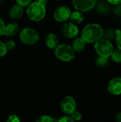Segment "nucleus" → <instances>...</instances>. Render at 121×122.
Returning <instances> with one entry per match:
<instances>
[{"label": "nucleus", "instance_id": "4", "mask_svg": "<svg viewBox=\"0 0 121 122\" xmlns=\"http://www.w3.org/2000/svg\"><path fill=\"white\" fill-rule=\"evenodd\" d=\"M95 50L99 56L104 57L111 56L113 52V46L109 40L106 39H100L95 42Z\"/></svg>", "mask_w": 121, "mask_h": 122}, {"label": "nucleus", "instance_id": "31", "mask_svg": "<svg viewBox=\"0 0 121 122\" xmlns=\"http://www.w3.org/2000/svg\"><path fill=\"white\" fill-rule=\"evenodd\" d=\"M116 119L118 122H121V112H119L117 115H116Z\"/></svg>", "mask_w": 121, "mask_h": 122}, {"label": "nucleus", "instance_id": "1", "mask_svg": "<svg viewBox=\"0 0 121 122\" xmlns=\"http://www.w3.org/2000/svg\"><path fill=\"white\" fill-rule=\"evenodd\" d=\"M103 29L98 24L92 23L86 25L81 31V37L86 43H93L103 36Z\"/></svg>", "mask_w": 121, "mask_h": 122}, {"label": "nucleus", "instance_id": "9", "mask_svg": "<svg viewBox=\"0 0 121 122\" xmlns=\"http://www.w3.org/2000/svg\"><path fill=\"white\" fill-rule=\"evenodd\" d=\"M61 31L67 38H74L78 34V28L73 22H68L61 26Z\"/></svg>", "mask_w": 121, "mask_h": 122}, {"label": "nucleus", "instance_id": "7", "mask_svg": "<svg viewBox=\"0 0 121 122\" xmlns=\"http://www.w3.org/2000/svg\"><path fill=\"white\" fill-rule=\"evenodd\" d=\"M97 0H73L74 8L81 12L88 11L96 5Z\"/></svg>", "mask_w": 121, "mask_h": 122}, {"label": "nucleus", "instance_id": "14", "mask_svg": "<svg viewBox=\"0 0 121 122\" xmlns=\"http://www.w3.org/2000/svg\"><path fill=\"white\" fill-rule=\"evenodd\" d=\"M86 41L81 37V38H77L73 42V48L75 50V51L81 52L82 51L85 46H86Z\"/></svg>", "mask_w": 121, "mask_h": 122}, {"label": "nucleus", "instance_id": "29", "mask_svg": "<svg viewBox=\"0 0 121 122\" xmlns=\"http://www.w3.org/2000/svg\"><path fill=\"white\" fill-rule=\"evenodd\" d=\"M114 12L117 16H121V4L116 5V8L114 9Z\"/></svg>", "mask_w": 121, "mask_h": 122}, {"label": "nucleus", "instance_id": "26", "mask_svg": "<svg viewBox=\"0 0 121 122\" xmlns=\"http://www.w3.org/2000/svg\"><path fill=\"white\" fill-rule=\"evenodd\" d=\"M58 121L60 122H73L74 120H73V119L71 117H69V116H63L61 118H60Z\"/></svg>", "mask_w": 121, "mask_h": 122}, {"label": "nucleus", "instance_id": "13", "mask_svg": "<svg viewBox=\"0 0 121 122\" xmlns=\"http://www.w3.org/2000/svg\"><path fill=\"white\" fill-rule=\"evenodd\" d=\"M19 31V25L14 22V23H10L8 25L6 26L4 35L6 36H13L16 35Z\"/></svg>", "mask_w": 121, "mask_h": 122}, {"label": "nucleus", "instance_id": "27", "mask_svg": "<svg viewBox=\"0 0 121 122\" xmlns=\"http://www.w3.org/2000/svg\"><path fill=\"white\" fill-rule=\"evenodd\" d=\"M5 44H6V48L8 50H12L16 46V44L13 40H9V41H6V43H5Z\"/></svg>", "mask_w": 121, "mask_h": 122}, {"label": "nucleus", "instance_id": "12", "mask_svg": "<svg viewBox=\"0 0 121 122\" xmlns=\"http://www.w3.org/2000/svg\"><path fill=\"white\" fill-rule=\"evenodd\" d=\"M24 14V9L23 6H21L19 4L14 5L9 10V16L13 19H18L22 16Z\"/></svg>", "mask_w": 121, "mask_h": 122}, {"label": "nucleus", "instance_id": "16", "mask_svg": "<svg viewBox=\"0 0 121 122\" xmlns=\"http://www.w3.org/2000/svg\"><path fill=\"white\" fill-rule=\"evenodd\" d=\"M70 19H71V21L75 24H81V22H83V21L84 19V16L81 11L77 10V11L71 13Z\"/></svg>", "mask_w": 121, "mask_h": 122}, {"label": "nucleus", "instance_id": "5", "mask_svg": "<svg viewBox=\"0 0 121 122\" xmlns=\"http://www.w3.org/2000/svg\"><path fill=\"white\" fill-rule=\"evenodd\" d=\"M21 41L26 44L32 45L38 42L39 39V34L32 28H25L21 30L20 33Z\"/></svg>", "mask_w": 121, "mask_h": 122}, {"label": "nucleus", "instance_id": "30", "mask_svg": "<svg viewBox=\"0 0 121 122\" xmlns=\"http://www.w3.org/2000/svg\"><path fill=\"white\" fill-rule=\"evenodd\" d=\"M108 1L114 5H118L119 4H121V0H108Z\"/></svg>", "mask_w": 121, "mask_h": 122}, {"label": "nucleus", "instance_id": "21", "mask_svg": "<svg viewBox=\"0 0 121 122\" xmlns=\"http://www.w3.org/2000/svg\"><path fill=\"white\" fill-rule=\"evenodd\" d=\"M7 48L6 46V44L0 41V57H2L5 56L7 53Z\"/></svg>", "mask_w": 121, "mask_h": 122}, {"label": "nucleus", "instance_id": "33", "mask_svg": "<svg viewBox=\"0 0 121 122\" xmlns=\"http://www.w3.org/2000/svg\"><path fill=\"white\" fill-rule=\"evenodd\" d=\"M0 1H1V0H0Z\"/></svg>", "mask_w": 121, "mask_h": 122}, {"label": "nucleus", "instance_id": "2", "mask_svg": "<svg viewBox=\"0 0 121 122\" xmlns=\"http://www.w3.org/2000/svg\"><path fill=\"white\" fill-rule=\"evenodd\" d=\"M45 5L39 1H34L28 6L26 14L28 17L33 21H41L46 15Z\"/></svg>", "mask_w": 121, "mask_h": 122}, {"label": "nucleus", "instance_id": "25", "mask_svg": "<svg viewBox=\"0 0 121 122\" xmlns=\"http://www.w3.org/2000/svg\"><path fill=\"white\" fill-rule=\"evenodd\" d=\"M7 122H20V119L19 117L16 114H11L8 117V119L6 120Z\"/></svg>", "mask_w": 121, "mask_h": 122}, {"label": "nucleus", "instance_id": "24", "mask_svg": "<svg viewBox=\"0 0 121 122\" xmlns=\"http://www.w3.org/2000/svg\"><path fill=\"white\" fill-rule=\"evenodd\" d=\"M16 3L21 6H27L32 3V0H16Z\"/></svg>", "mask_w": 121, "mask_h": 122}, {"label": "nucleus", "instance_id": "11", "mask_svg": "<svg viewBox=\"0 0 121 122\" xmlns=\"http://www.w3.org/2000/svg\"><path fill=\"white\" fill-rule=\"evenodd\" d=\"M46 46L50 49H55L58 46V36L53 34V33H50L48 34L46 37Z\"/></svg>", "mask_w": 121, "mask_h": 122}, {"label": "nucleus", "instance_id": "8", "mask_svg": "<svg viewBox=\"0 0 121 122\" xmlns=\"http://www.w3.org/2000/svg\"><path fill=\"white\" fill-rule=\"evenodd\" d=\"M71 14V9L66 6H61L56 8L53 13V17L58 22H63L68 20Z\"/></svg>", "mask_w": 121, "mask_h": 122}, {"label": "nucleus", "instance_id": "6", "mask_svg": "<svg viewBox=\"0 0 121 122\" xmlns=\"http://www.w3.org/2000/svg\"><path fill=\"white\" fill-rule=\"evenodd\" d=\"M61 109L64 114L67 115L71 114L76 109V100L71 96L65 97L61 102Z\"/></svg>", "mask_w": 121, "mask_h": 122}, {"label": "nucleus", "instance_id": "28", "mask_svg": "<svg viewBox=\"0 0 121 122\" xmlns=\"http://www.w3.org/2000/svg\"><path fill=\"white\" fill-rule=\"evenodd\" d=\"M5 28H6V26H5V24H4V21L1 19V18L0 17V36L4 35Z\"/></svg>", "mask_w": 121, "mask_h": 122}, {"label": "nucleus", "instance_id": "15", "mask_svg": "<svg viewBox=\"0 0 121 122\" xmlns=\"http://www.w3.org/2000/svg\"><path fill=\"white\" fill-rule=\"evenodd\" d=\"M97 11L103 15H106L111 11V6L105 1H100L96 6Z\"/></svg>", "mask_w": 121, "mask_h": 122}, {"label": "nucleus", "instance_id": "23", "mask_svg": "<svg viewBox=\"0 0 121 122\" xmlns=\"http://www.w3.org/2000/svg\"><path fill=\"white\" fill-rule=\"evenodd\" d=\"M71 115V117L73 119L74 121H79L82 118V115H81V112L78 111H76V110L73 112Z\"/></svg>", "mask_w": 121, "mask_h": 122}, {"label": "nucleus", "instance_id": "32", "mask_svg": "<svg viewBox=\"0 0 121 122\" xmlns=\"http://www.w3.org/2000/svg\"><path fill=\"white\" fill-rule=\"evenodd\" d=\"M38 1H39V2H41V4H43L44 5H46V4H47V1L48 0H37Z\"/></svg>", "mask_w": 121, "mask_h": 122}, {"label": "nucleus", "instance_id": "18", "mask_svg": "<svg viewBox=\"0 0 121 122\" xmlns=\"http://www.w3.org/2000/svg\"><path fill=\"white\" fill-rule=\"evenodd\" d=\"M108 62H109V60H108V57H104V56H99L96 59V64L99 67L106 66L108 65Z\"/></svg>", "mask_w": 121, "mask_h": 122}, {"label": "nucleus", "instance_id": "19", "mask_svg": "<svg viewBox=\"0 0 121 122\" xmlns=\"http://www.w3.org/2000/svg\"><path fill=\"white\" fill-rule=\"evenodd\" d=\"M112 60L117 63H121V49H118L113 51L111 55Z\"/></svg>", "mask_w": 121, "mask_h": 122}, {"label": "nucleus", "instance_id": "17", "mask_svg": "<svg viewBox=\"0 0 121 122\" xmlns=\"http://www.w3.org/2000/svg\"><path fill=\"white\" fill-rule=\"evenodd\" d=\"M104 39L108 40H112L116 37V30L113 29H108L103 33Z\"/></svg>", "mask_w": 121, "mask_h": 122}, {"label": "nucleus", "instance_id": "22", "mask_svg": "<svg viewBox=\"0 0 121 122\" xmlns=\"http://www.w3.org/2000/svg\"><path fill=\"white\" fill-rule=\"evenodd\" d=\"M116 44L118 49H121V30H116Z\"/></svg>", "mask_w": 121, "mask_h": 122}, {"label": "nucleus", "instance_id": "3", "mask_svg": "<svg viewBox=\"0 0 121 122\" xmlns=\"http://www.w3.org/2000/svg\"><path fill=\"white\" fill-rule=\"evenodd\" d=\"M55 56L63 61H71L75 57V50L68 44H60L54 49Z\"/></svg>", "mask_w": 121, "mask_h": 122}, {"label": "nucleus", "instance_id": "20", "mask_svg": "<svg viewBox=\"0 0 121 122\" xmlns=\"http://www.w3.org/2000/svg\"><path fill=\"white\" fill-rule=\"evenodd\" d=\"M36 122H53V119L48 115H42L40 116L37 119Z\"/></svg>", "mask_w": 121, "mask_h": 122}, {"label": "nucleus", "instance_id": "10", "mask_svg": "<svg viewBox=\"0 0 121 122\" xmlns=\"http://www.w3.org/2000/svg\"><path fill=\"white\" fill-rule=\"evenodd\" d=\"M108 90L112 95L118 96L121 94V77H116L112 79L108 83Z\"/></svg>", "mask_w": 121, "mask_h": 122}]
</instances>
